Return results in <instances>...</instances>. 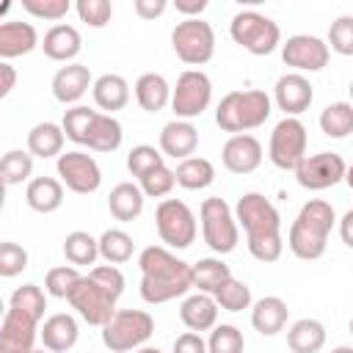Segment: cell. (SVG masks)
<instances>
[{
	"instance_id": "6da1fadb",
	"label": "cell",
	"mask_w": 353,
	"mask_h": 353,
	"mask_svg": "<svg viewBox=\"0 0 353 353\" xmlns=\"http://www.w3.org/2000/svg\"><path fill=\"white\" fill-rule=\"evenodd\" d=\"M141 268V298L152 306L185 298L193 287V265L179 259L165 245H146L138 254Z\"/></svg>"
},
{
	"instance_id": "7a4b0ae2",
	"label": "cell",
	"mask_w": 353,
	"mask_h": 353,
	"mask_svg": "<svg viewBox=\"0 0 353 353\" xmlns=\"http://www.w3.org/2000/svg\"><path fill=\"white\" fill-rule=\"evenodd\" d=\"M234 218H237V226H243L248 254L256 262L270 265L281 259V251H284L281 215L270 199H265L256 190L243 193L234 204Z\"/></svg>"
},
{
	"instance_id": "3957f363",
	"label": "cell",
	"mask_w": 353,
	"mask_h": 353,
	"mask_svg": "<svg viewBox=\"0 0 353 353\" xmlns=\"http://www.w3.org/2000/svg\"><path fill=\"white\" fill-rule=\"evenodd\" d=\"M336 223V212L325 199H309L287 234V248L292 251V256L303 259V262H314L325 254L328 248V234Z\"/></svg>"
},
{
	"instance_id": "277c9868",
	"label": "cell",
	"mask_w": 353,
	"mask_h": 353,
	"mask_svg": "<svg viewBox=\"0 0 353 353\" xmlns=\"http://www.w3.org/2000/svg\"><path fill=\"white\" fill-rule=\"evenodd\" d=\"M273 113V99L262 88L229 91L215 108V124L223 132L243 135L248 130L262 127Z\"/></svg>"
},
{
	"instance_id": "5b68a950",
	"label": "cell",
	"mask_w": 353,
	"mask_h": 353,
	"mask_svg": "<svg viewBox=\"0 0 353 353\" xmlns=\"http://www.w3.org/2000/svg\"><path fill=\"white\" fill-rule=\"evenodd\" d=\"M152 334H154V320L149 312L119 309L102 325V345L110 353H130V350H141Z\"/></svg>"
},
{
	"instance_id": "8992f818",
	"label": "cell",
	"mask_w": 353,
	"mask_h": 353,
	"mask_svg": "<svg viewBox=\"0 0 353 353\" xmlns=\"http://www.w3.org/2000/svg\"><path fill=\"white\" fill-rule=\"evenodd\" d=\"M199 218H201V237H204L210 251L223 256V254H232L237 248L240 226H237L234 210L223 199H218V196L204 199L201 210H199Z\"/></svg>"
},
{
	"instance_id": "52a82bcc",
	"label": "cell",
	"mask_w": 353,
	"mask_h": 353,
	"mask_svg": "<svg viewBox=\"0 0 353 353\" xmlns=\"http://www.w3.org/2000/svg\"><path fill=\"white\" fill-rule=\"evenodd\" d=\"M229 36L251 55H270L281 44V28L259 11H237L229 22Z\"/></svg>"
},
{
	"instance_id": "ba28073f",
	"label": "cell",
	"mask_w": 353,
	"mask_h": 353,
	"mask_svg": "<svg viewBox=\"0 0 353 353\" xmlns=\"http://www.w3.org/2000/svg\"><path fill=\"white\" fill-rule=\"evenodd\" d=\"M171 47L188 66H204L215 55V30L207 19H182L171 30Z\"/></svg>"
},
{
	"instance_id": "9c48e42d",
	"label": "cell",
	"mask_w": 353,
	"mask_h": 353,
	"mask_svg": "<svg viewBox=\"0 0 353 353\" xmlns=\"http://www.w3.org/2000/svg\"><path fill=\"white\" fill-rule=\"evenodd\" d=\"M154 226L165 248H176V251L190 248V243L199 234L196 215L182 199H163L154 210Z\"/></svg>"
},
{
	"instance_id": "30bf717a",
	"label": "cell",
	"mask_w": 353,
	"mask_h": 353,
	"mask_svg": "<svg viewBox=\"0 0 353 353\" xmlns=\"http://www.w3.org/2000/svg\"><path fill=\"white\" fill-rule=\"evenodd\" d=\"M69 301V306L88 323V325H97V328H102L119 309H116V301H119V295L113 292V290H108L102 281H97L91 273H85L80 281H77V287L72 290V295L66 298Z\"/></svg>"
},
{
	"instance_id": "8fae6325",
	"label": "cell",
	"mask_w": 353,
	"mask_h": 353,
	"mask_svg": "<svg viewBox=\"0 0 353 353\" xmlns=\"http://www.w3.org/2000/svg\"><path fill=\"white\" fill-rule=\"evenodd\" d=\"M306 143H309V135H306V127L301 119H292V116H284L273 132H270V143H268V157L276 168L281 171H295L303 157H306Z\"/></svg>"
},
{
	"instance_id": "7c38bea8",
	"label": "cell",
	"mask_w": 353,
	"mask_h": 353,
	"mask_svg": "<svg viewBox=\"0 0 353 353\" xmlns=\"http://www.w3.org/2000/svg\"><path fill=\"white\" fill-rule=\"evenodd\" d=\"M212 102V80L201 69H185L171 91V110L182 121L199 119Z\"/></svg>"
},
{
	"instance_id": "4fadbf2b",
	"label": "cell",
	"mask_w": 353,
	"mask_h": 353,
	"mask_svg": "<svg viewBox=\"0 0 353 353\" xmlns=\"http://www.w3.org/2000/svg\"><path fill=\"white\" fill-rule=\"evenodd\" d=\"M345 160L336 152H317L306 154L303 163L295 168V179L303 190H328L339 182H345Z\"/></svg>"
},
{
	"instance_id": "5bb4252c",
	"label": "cell",
	"mask_w": 353,
	"mask_h": 353,
	"mask_svg": "<svg viewBox=\"0 0 353 353\" xmlns=\"http://www.w3.org/2000/svg\"><path fill=\"white\" fill-rule=\"evenodd\" d=\"M58 168V176L61 182L72 190V193H80V196H88L94 190H99L102 185V171H99V163L83 152V149H72V152H63L55 163Z\"/></svg>"
},
{
	"instance_id": "9a60e30c",
	"label": "cell",
	"mask_w": 353,
	"mask_h": 353,
	"mask_svg": "<svg viewBox=\"0 0 353 353\" xmlns=\"http://www.w3.org/2000/svg\"><path fill=\"white\" fill-rule=\"evenodd\" d=\"M41 320L25 309L8 306L0 323V353H33Z\"/></svg>"
},
{
	"instance_id": "2e32d148",
	"label": "cell",
	"mask_w": 353,
	"mask_h": 353,
	"mask_svg": "<svg viewBox=\"0 0 353 353\" xmlns=\"http://www.w3.org/2000/svg\"><path fill=\"white\" fill-rule=\"evenodd\" d=\"M331 50L328 41H323L320 36H309V33H295L281 44V61L295 69L298 74L303 72H320L323 66H328Z\"/></svg>"
},
{
	"instance_id": "e0dca14e",
	"label": "cell",
	"mask_w": 353,
	"mask_h": 353,
	"mask_svg": "<svg viewBox=\"0 0 353 353\" xmlns=\"http://www.w3.org/2000/svg\"><path fill=\"white\" fill-rule=\"evenodd\" d=\"M312 99H314V85L298 72L281 74L273 85V102L279 110H284V116L298 119L303 110H309Z\"/></svg>"
},
{
	"instance_id": "ac0fdd59",
	"label": "cell",
	"mask_w": 353,
	"mask_h": 353,
	"mask_svg": "<svg viewBox=\"0 0 353 353\" xmlns=\"http://www.w3.org/2000/svg\"><path fill=\"white\" fill-rule=\"evenodd\" d=\"M221 160H223L226 171L245 176L262 165V143L251 132L232 135L221 149Z\"/></svg>"
},
{
	"instance_id": "d6986e66",
	"label": "cell",
	"mask_w": 353,
	"mask_h": 353,
	"mask_svg": "<svg viewBox=\"0 0 353 353\" xmlns=\"http://www.w3.org/2000/svg\"><path fill=\"white\" fill-rule=\"evenodd\" d=\"M50 88H52V97H55L61 105H72V108H74V105L85 97V91L94 88V80H91L88 66L74 61V63L61 66V69L52 74Z\"/></svg>"
},
{
	"instance_id": "ffe728a7",
	"label": "cell",
	"mask_w": 353,
	"mask_h": 353,
	"mask_svg": "<svg viewBox=\"0 0 353 353\" xmlns=\"http://www.w3.org/2000/svg\"><path fill=\"white\" fill-rule=\"evenodd\" d=\"M41 50L50 61H58V63H74V58L80 55L83 50V36L74 25H66V22H58L52 25L44 39H41Z\"/></svg>"
},
{
	"instance_id": "44dd1931",
	"label": "cell",
	"mask_w": 353,
	"mask_h": 353,
	"mask_svg": "<svg viewBox=\"0 0 353 353\" xmlns=\"http://www.w3.org/2000/svg\"><path fill=\"white\" fill-rule=\"evenodd\" d=\"M77 336H80V328H77V320L66 312H58V314H50L41 328H39V339H41V347L50 350V353H66L77 345Z\"/></svg>"
},
{
	"instance_id": "7402d4cb",
	"label": "cell",
	"mask_w": 353,
	"mask_h": 353,
	"mask_svg": "<svg viewBox=\"0 0 353 353\" xmlns=\"http://www.w3.org/2000/svg\"><path fill=\"white\" fill-rule=\"evenodd\" d=\"M196 146H199V130L193 121L174 119L160 130V152L165 157L188 160V157H193Z\"/></svg>"
},
{
	"instance_id": "603a6c76",
	"label": "cell",
	"mask_w": 353,
	"mask_h": 353,
	"mask_svg": "<svg viewBox=\"0 0 353 353\" xmlns=\"http://www.w3.org/2000/svg\"><path fill=\"white\" fill-rule=\"evenodd\" d=\"M39 44V33L30 22H22V19H6L0 25V58L3 61H11V58H19V55H28L33 52Z\"/></svg>"
},
{
	"instance_id": "cb8c5ba5",
	"label": "cell",
	"mask_w": 353,
	"mask_h": 353,
	"mask_svg": "<svg viewBox=\"0 0 353 353\" xmlns=\"http://www.w3.org/2000/svg\"><path fill=\"white\" fill-rule=\"evenodd\" d=\"M179 320L185 323L188 331H212L218 325V303L212 295L207 292H193V295H185L182 306H179Z\"/></svg>"
},
{
	"instance_id": "d4e9b609",
	"label": "cell",
	"mask_w": 353,
	"mask_h": 353,
	"mask_svg": "<svg viewBox=\"0 0 353 353\" xmlns=\"http://www.w3.org/2000/svg\"><path fill=\"white\" fill-rule=\"evenodd\" d=\"M290 320V306L279 295H265L251 306V325L262 336H276Z\"/></svg>"
},
{
	"instance_id": "484cf974",
	"label": "cell",
	"mask_w": 353,
	"mask_h": 353,
	"mask_svg": "<svg viewBox=\"0 0 353 353\" xmlns=\"http://www.w3.org/2000/svg\"><path fill=\"white\" fill-rule=\"evenodd\" d=\"M91 97H94V105H97L102 113L113 116L116 110H124V108H127V102H130V83H127L121 74H113V72L99 74V77L94 80Z\"/></svg>"
},
{
	"instance_id": "4316f807",
	"label": "cell",
	"mask_w": 353,
	"mask_h": 353,
	"mask_svg": "<svg viewBox=\"0 0 353 353\" xmlns=\"http://www.w3.org/2000/svg\"><path fill=\"white\" fill-rule=\"evenodd\" d=\"M25 201L33 212L50 215L63 204V182L55 176H33L25 188Z\"/></svg>"
},
{
	"instance_id": "83f0119b",
	"label": "cell",
	"mask_w": 353,
	"mask_h": 353,
	"mask_svg": "<svg viewBox=\"0 0 353 353\" xmlns=\"http://www.w3.org/2000/svg\"><path fill=\"white\" fill-rule=\"evenodd\" d=\"M171 91L174 88L168 85V80L157 72H143L135 80V99L146 113H160L165 105H171Z\"/></svg>"
},
{
	"instance_id": "f1b7e54d",
	"label": "cell",
	"mask_w": 353,
	"mask_h": 353,
	"mask_svg": "<svg viewBox=\"0 0 353 353\" xmlns=\"http://www.w3.org/2000/svg\"><path fill=\"white\" fill-rule=\"evenodd\" d=\"M63 141H66V132L61 124L55 121H39L30 127L28 132V152L33 157H61L63 154Z\"/></svg>"
},
{
	"instance_id": "f546056e",
	"label": "cell",
	"mask_w": 353,
	"mask_h": 353,
	"mask_svg": "<svg viewBox=\"0 0 353 353\" xmlns=\"http://www.w3.org/2000/svg\"><path fill=\"white\" fill-rule=\"evenodd\" d=\"M143 199L146 196H143L141 185H135V182H119L110 190V196H108V210H110V215L116 221L130 223V221H135L143 212Z\"/></svg>"
},
{
	"instance_id": "4dcf8cb0",
	"label": "cell",
	"mask_w": 353,
	"mask_h": 353,
	"mask_svg": "<svg viewBox=\"0 0 353 353\" xmlns=\"http://www.w3.org/2000/svg\"><path fill=\"white\" fill-rule=\"evenodd\" d=\"M287 345L292 353H320L325 347V325L314 317H301L290 325Z\"/></svg>"
},
{
	"instance_id": "1f68e13d",
	"label": "cell",
	"mask_w": 353,
	"mask_h": 353,
	"mask_svg": "<svg viewBox=\"0 0 353 353\" xmlns=\"http://www.w3.org/2000/svg\"><path fill=\"white\" fill-rule=\"evenodd\" d=\"M121 138H124V132H121L119 119L97 110V119H94V124H91V130H88L85 146H88L91 152L110 154V152H116V149L121 146Z\"/></svg>"
},
{
	"instance_id": "d6a6232c",
	"label": "cell",
	"mask_w": 353,
	"mask_h": 353,
	"mask_svg": "<svg viewBox=\"0 0 353 353\" xmlns=\"http://www.w3.org/2000/svg\"><path fill=\"white\" fill-rule=\"evenodd\" d=\"M174 174H176V185L185 188V190H204V188H210L215 182V165L207 157L179 160Z\"/></svg>"
},
{
	"instance_id": "836d02e7",
	"label": "cell",
	"mask_w": 353,
	"mask_h": 353,
	"mask_svg": "<svg viewBox=\"0 0 353 353\" xmlns=\"http://www.w3.org/2000/svg\"><path fill=\"white\" fill-rule=\"evenodd\" d=\"M63 256L74 268H88L99 256V240L91 237L88 232H80V229L77 232H69L63 237Z\"/></svg>"
},
{
	"instance_id": "e575fe53",
	"label": "cell",
	"mask_w": 353,
	"mask_h": 353,
	"mask_svg": "<svg viewBox=\"0 0 353 353\" xmlns=\"http://www.w3.org/2000/svg\"><path fill=\"white\" fill-rule=\"evenodd\" d=\"M226 279H232V270L221 256H204L193 265V287L199 292L212 295Z\"/></svg>"
},
{
	"instance_id": "d590c367",
	"label": "cell",
	"mask_w": 353,
	"mask_h": 353,
	"mask_svg": "<svg viewBox=\"0 0 353 353\" xmlns=\"http://www.w3.org/2000/svg\"><path fill=\"white\" fill-rule=\"evenodd\" d=\"M135 243L124 229H105L99 234V256L108 265H124L132 259Z\"/></svg>"
},
{
	"instance_id": "8d00e7d4",
	"label": "cell",
	"mask_w": 353,
	"mask_h": 353,
	"mask_svg": "<svg viewBox=\"0 0 353 353\" xmlns=\"http://www.w3.org/2000/svg\"><path fill=\"white\" fill-rule=\"evenodd\" d=\"M320 130L328 138H347L353 132V105L350 102H331L320 113Z\"/></svg>"
},
{
	"instance_id": "74e56055",
	"label": "cell",
	"mask_w": 353,
	"mask_h": 353,
	"mask_svg": "<svg viewBox=\"0 0 353 353\" xmlns=\"http://www.w3.org/2000/svg\"><path fill=\"white\" fill-rule=\"evenodd\" d=\"M218 309L223 312H243V309H251L254 306V298H251V287L240 279H226L215 292H212Z\"/></svg>"
},
{
	"instance_id": "f35d334b",
	"label": "cell",
	"mask_w": 353,
	"mask_h": 353,
	"mask_svg": "<svg viewBox=\"0 0 353 353\" xmlns=\"http://www.w3.org/2000/svg\"><path fill=\"white\" fill-rule=\"evenodd\" d=\"M0 171H3V182L8 188L22 185V182H30V176H33V154L30 152H22V149H8L3 154Z\"/></svg>"
},
{
	"instance_id": "ab89813d",
	"label": "cell",
	"mask_w": 353,
	"mask_h": 353,
	"mask_svg": "<svg viewBox=\"0 0 353 353\" xmlns=\"http://www.w3.org/2000/svg\"><path fill=\"white\" fill-rule=\"evenodd\" d=\"M94 119H97V110H91V108H85V105H74V108L63 110V121H61V127H63V132H66V138H69L72 143L85 146V141H88V130H91Z\"/></svg>"
},
{
	"instance_id": "60d3db41",
	"label": "cell",
	"mask_w": 353,
	"mask_h": 353,
	"mask_svg": "<svg viewBox=\"0 0 353 353\" xmlns=\"http://www.w3.org/2000/svg\"><path fill=\"white\" fill-rule=\"evenodd\" d=\"M160 165H165V154H163L160 149L149 146V143H138V146H132L130 154H127V171H130L135 179H143L149 171H154V168H160Z\"/></svg>"
},
{
	"instance_id": "b9f144b4",
	"label": "cell",
	"mask_w": 353,
	"mask_h": 353,
	"mask_svg": "<svg viewBox=\"0 0 353 353\" xmlns=\"http://www.w3.org/2000/svg\"><path fill=\"white\" fill-rule=\"evenodd\" d=\"M80 279H83V273H80L74 265H58V268H50V270H47V276H44V290H47V295H52V298H69Z\"/></svg>"
},
{
	"instance_id": "7bdbcfd3",
	"label": "cell",
	"mask_w": 353,
	"mask_h": 353,
	"mask_svg": "<svg viewBox=\"0 0 353 353\" xmlns=\"http://www.w3.org/2000/svg\"><path fill=\"white\" fill-rule=\"evenodd\" d=\"M207 350L210 353H243L245 350V339H243V331L232 323H221L210 331V339H207Z\"/></svg>"
},
{
	"instance_id": "ee69618b",
	"label": "cell",
	"mask_w": 353,
	"mask_h": 353,
	"mask_svg": "<svg viewBox=\"0 0 353 353\" xmlns=\"http://www.w3.org/2000/svg\"><path fill=\"white\" fill-rule=\"evenodd\" d=\"M8 306L25 309L30 314H36L39 320H44V309H47V290H41L39 284H22L11 292Z\"/></svg>"
},
{
	"instance_id": "f6af8a7d",
	"label": "cell",
	"mask_w": 353,
	"mask_h": 353,
	"mask_svg": "<svg viewBox=\"0 0 353 353\" xmlns=\"http://www.w3.org/2000/svg\"><path fill=\"white\" fill-rule=\"evenodd\" d=\"M138 185H141V190H143L146 199H163V196H168V193L174 190L176 174H174V168L160 165V168L149 171L143 179H138Z\"/></svg>"
},
{
	"instance_id": "bcb514c9",
	"label": "cell",
	"mask_w": 353,
	"mask_h": 353,
	"mask_svg": "<svg viewBox=\"0 0 353 353\" xmlns=\"http://www.w3.org/2000/svg\"><path fill=\"white\" fill-rule=\"evenodd\" d=\"M328 50L336 55H353V14H342L328 28Z\"/></svg>"
},
{
	"instance_id": "7dc6e473",
	"label": "cell",
	"mask_w": 353,
	"mask_h": 353,
	"mask_svg": "<svg viewBox=\"0 0 353 353\" xmlns=\"http://www.w3.org/2000/svg\"><path fill=\"white\" fill-rule=\"evenodd\" d=\"M74 11H77L80 22H85L88 28H105L113 17V6L108 0H77Z\"/></svg>"
},
{
	"instance_id": "c3c4849f",
	"label": "cell",
	"mask_w": 353,
	"mask_h": 353,
	"mask_svg": "<svg viewBox=\"0 0 353 353\" xmlns=\"http://www.w3.org/2000/svg\"><path fill=\"white\" fill-rule=\"evenodd\" d=\"M28 268V251L19 243H0V276L3 279H14Z\"/></svg>"
},
{
	"instance_id": "681fc988",
	"label": "cell",
	"mask_w": 353,
	"mask_h": 353,
	"mask_svg": "<svg viewBox=\"0 0 353 353\" xmlns=\"http://www.w3.org/2000/svg\"><path fill=\"white\" fill-rule=\"evenodd\" d=\"M22 8L36 17V19H50V22H58L69 14L72 3L69 0H22Z\"/></svg>"
},
{
	"instance_id": "f907efd6",
	"label": "cell",
	"mask_w": 353,
	"mask_h": 353,
	"mask_svg": "<svg viewBox=\"0 0 353 353\" xmlns=\"http://www.w3.org/2000/svg\"><path fill=\"white\" fill-rule=\"evenodd\" d=\"M171 353H210L207 350V339L196 331H185L174 339V350Z\"/></svg>"
},
{
	"instance_id": "816d5d0a",
	"label": "cell",
	"mask_w": 353,
	"mask_h": 353,
	"mask_svg": "<svg viewBox=\"0 0 353 353\" xmlns=\"http://www.w3.org/2000/svg\"><path fill=\"white\" fill-rule=\"evenodd\" d=\"M132 8H135V14H138L141 19H157V17L165 14L168 0H135Z\"/></svg>"
},
{
	"instance_id": "f5cc1de1",
	"label": "cell",
	"mask_w": 353,
	"mask_h": 353,
	"mask_svg": "<svg viewBox=\"0 0 353 353\" xmlns=\"http://www.w3.org/2000/svg\"><path fill=\"white\" fill-rule=\"evenodd\" d=\"M174 8L182 14V19H199V14L207 8V0H176Z\"/></svg>"
},
{
	"instance_id": "db71d44e",
	"label": "cell",
	"mask_w": 353,
	"mask_h": 353,
	"mask_svg": "<svg viewBox=\"0 0 353 353\" xmlns=\"http://www.w3.org/2000/svg\"><path fill=\"white\" fill-rule=\"evenodd\" d=\"M0 77H3V83H0V97H8V94L14 91V83H17V69H14L8 61H3V63H0Z\"/></svg>"
},
{
	"instance_id": "11a10c76",
	"label": "cell",
	"mask_w": 353,
	"mask_h": 353,
	"mask_svg": "<svg viewBox=\"0 0 353 353\" xmlns=\"http://www.w3.org/2000/svg\"><path fill=\"white\" fill-rule=\"evenodd\" d=\"M339 237L347 248H353V210H347L342 218H339Z\"/></svg>"
},
{
	"instance_id": "9f6ffc18",
	"label": "cell",
	"mask_w": 353,
	"mask_h": 353,
	"mask_svg": "<svg viewBox=\"0 0 353 353\" xmlns=\"http://www.w3.org/2000/svg\"><path fill=\"white\" fill-rule=\"evenodd\" d=\"M345 185L353 190V163H350V165H347V171H345Z\"/></svg>"
},
{
	"instance_id": "6f0895ef",
	"label": "cell",
	"mask_w": 353,
	"mask_h": 353,
	"mask_svg": "<svg viewBox=\"0 0 353 353\" xmlns=\"http://www.w3.org/2000/svg\"><path fill=\"white\" fill-rule=\"evenodd\" d=\"M331 353H353V347H350V345H336Z\"/></svg>"
},
{
	"instance_id": "680465c9",
	"label": "cell",
	"mask_w": 353,
	"mask_h": 353,
	"mask_svg": "<svg viewBox=\"0 0 353 353\" xmlns=\"http://www.w3.org/2000/svg\"><path fill=\"white\" fill-rule=\"evenodd\" d=\"M135 353H163V350H160V347H149V345H143V347L135 350Z\"/></svg>"
},
{
	"instance_id": "91938a15",
	"label": "cell",
	"mask_w": 353,
	"mask_h": 353,
	"mask_svg": "<svg viewBox=\"0 0 353 353\" xmlns=\"http://www.w3.org/2000/svg\"><path fill=\"white\" fill-rule=\"evenodd\" d=\"M347 91H350V105H353V80H350V85H347Z\"/></svg>"
},
{
	"instance_id": "94428289",
	"label": "cell",
	"mask_w": 353,
	"mask_h": 353,
	"mask_svg": "<svg viewBox=\"0 0 353 353\" xmlns=\"http://www.w3.org/2000/svg\"><path fill=\"white\" fill-rule=\"evenodd\" d=\"M347 328H350V336H353V314H350V323H347Z\"/></svg>"
},
{
	"instance_id": "6125c7cd",
	"label": "cell",
	"mask_w": 353,
	"mask_h": 353,
	"mask_svg": "<svg viewBox=\"0 0 353 353\" xmlns=\"http://www.w3.org/2000/svg\"><path fill=\"white\" fill-rule=\"evenodd\" d=\"M33 353H50V350H44V347H41V350H39V347H36V350H33Z\"/></svg>"
}]
</instances>
